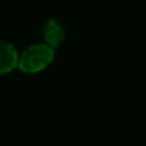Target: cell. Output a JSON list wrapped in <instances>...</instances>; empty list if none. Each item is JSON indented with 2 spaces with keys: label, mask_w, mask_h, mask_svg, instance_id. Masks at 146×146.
Here are the masks:
<instances>
[{
  "label": "cell",
  "mask_w": 146,
  "mask_h": 146,
  "mask_svg": "<svg viewBox=\"0 0 146 146\" xmlns=\"http://www.w3.org/2000/svg\"><path fill=\"white\" fill-rule=\"evenodd\" d=\"M19 61V52L10 43L0 40V75L11 72L14 68H17Z\"/></svg>",
  "instance_id": "3"
},
{
  "label": "cell",
  "mask_w": 146,
  "mask_h": 146,
  "mask_svg": "<svg viewBox=\"0 0 146 146\" xmlns=\"http://www.w3.org/2000/svg\"><path fill=\"white\" fill-rule=\"evenodd\" d=\"M55 50L46 43H36L24 50L17 61V68L26 74H36L46 70L54 61Z\"/></svg>",
  "instance_id": "1"
},
{
  "label": "cell",
  "mask_w": 146,
  "mask_h": 146,
  "mask_svg": "<svg viewBox=\"0 0 146 146\" xmlns=\"http://www.w3.org/2000/svg\"><path fill=\"white\" fill-rule=\"evenodd\" d=\"M41 36L46 44L52 48H58L65 40V30L64 26L57 19H48L41 30Z\"/></svg>",
  "instance_id": "2"
}]
</instances>
